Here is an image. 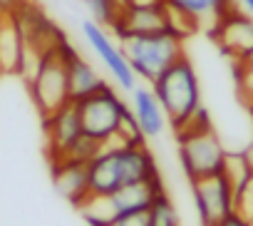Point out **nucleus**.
<instances>
[{"mask_svg": "<svg viewBox=\"0 0 253 226\" xmlns=\"http://www.w3.org/2000/svg\"><path fill=\"white\" fill-rule=\"evenodd\" d=\"M52 181L57 191L75 206L89 194V172L87 164L82 162H70V159L52 162Z\"/></svg>", "mask_w": 253, "mask_h": 226, "instance_id": "ddd939ff", "label": "nucleus"}, {"mask_svg": "<svg viewBox=\"0 0 253 226\" xmlns=\"http://www.w3.org/2000/svg\"><path fill=\"white\" fill-rule=\"evenodd\" d=\"M174 132H176V147H179V164L189 181L221 174L228 149L221 144L204 104Z\"/></svg>", "mask_w": 253, "mask_h": 226, "instance_id": "f03ea898", "label": "nucleus"}, {"mask_svg": "<svg viewBox=\"0 0 253 226\" xmlns=\"http://www.w3.org/2000/svg\"><path fill=\"white\" fill-rule=\"evenodd\" d=\"M238 8H241V13L253 18V0H238Z\"/></svg>", "mask_w": 253, "mask_h": 226, "instance_id": "393cba45", "label": "nucleus"}, {"mask_svg": "<svg viewBox=\"0 0 253 226\" xmlns=\"http://www.w3.org/2000/svg\"><path fill=\"white\" fill-rule=\"evenodd\" d=\"M119 47L134 70L139 82L152 85L169 65L184 57V38L174 30L159 33H139V35H117Z\"/></svg>", "mask_w": 253, "mask_h": 226, "instance_id": "7ed1b4c3", "label": "nucleus"}, {"mask_svg": "<svg viewBox=\"0 0 253 226\" xmlns=\"http://www.w3.org/2000/svg\"><path fill=\"white\" fill-rule=\"evenodd\" d=\"M213 40L218 43V47L236 62L243 60L248 52H253V18L233 10L228 15H223L213 28Z\"/></svg>", "mask_w": 253, "mask_h": 226, "instance_id": "9b49d317", "label": "nucleus"}, {"mask_svg": "<svg viewBox=\"0 0 253 226\" xmlns=\"http://www.w3.org/2000/svg\"><path fill=\"white\" fill-rule=\"evenodd\" d=\"M80 112V125L82 132L92 139H97L102 147L117 139L119 125L129 112V102H126L117 87L104 85L94 94L75 102Z\"/></svg>", "mask_w": 253, "mask_h": 226, "instance_id": "423d86ee", "label": "nucleus"}, {"mask_svg": "<svg viewBox=\"0 0 253 226\" xmlns=\"http://www.w3.org/2000/svg\"><path fill=\"white\" fill-rule=\"evenodd\" d=\"M164 109L169 125L176 130L181 127L194 112L201 107V87L199 75L191 65V60L184 55L174 65H169L152 85H149Z\"/></svg>", "mask_w": 253, "mask_h": 226, "instance_id": "20e7f679", "label": "nucleus"}, {"mask_svg": "<svg viewBox=\"0 0 253 226\" xmlns=\"http://www.w3.org/2000/svg\"><path fill=\"white\" fill-rule=\"evenodd\" d=\"M25 0H0V15H8V13H15Z\"/></svg>", "mask_w": 253, "mask_h": 226, "instance_id": "5701e85b", "label": "nucleus"}, {"mask_svg": "<svg viewBox=\"0 0 253 226\" xmlns=\"http://www.w3.org/2000/svg\"><path fill=\"white\" fill-rule=\"evenodd\" d=\"M236 214L246 221H253V174L246 179L241 189H236Z\"/></svg>", "mask_w": 253, "mask_h": 226, "instance_id": "412c9836", "label": "nucleus"}, {"mask_svg": "<svg viewBox=\"0 0 253 226\" xmlns=\"http://www.w3.org/2000/svg\"><path fill=\"white\" fill-rule=\"evenodd\" d=\"M129 94H132L129 109H132V115H134V120H137V125H139V130H142V135H144V139L159 137V135L167 130L169 120H167V115H164V109H162V104H159L154 90H152L149 85H139V82H137V87H134Z\"/></svg>", "mask_w": 253, "mask_h": 226, "instance_id": "f8f14e48", "label": "nucleus"}, {"mask_svg": "<svg viewBox=\"0 0 253 226\" xmlns=\"http://www.w3.org/2000/svg\"><path fill=\"white\" fill-rule=\"evenodd\" d=\"M109 226H149V209L147 211H134V214H124Z\"/></svg>", "mask_w": 253, "mask_h": 226, "instance_id": "4be33fe9", "label": "nucleus"}, {"mask_svg": "<svg viewBox=\"0 0 253 226\" xmlns=\"http://www.w3.org/2000/svg\"><path fill=\"white\" fill-rule=\"evenodd\" d=\"M164 3L176 8L179 13L189 15L199 28L204 23H209V28H213L223 15L238 10V0H164Z\"/></svg>", "mask_w": 253, "mask_h": 226, "instance_id": "dca6fc26", "label": "nucleus"}, {"mask_svg": "<svg viewBox=\"0 0 253 226\" xmlns=\"http://www.w3.org/2000/svg\"><path fill=\"white\" fill-rule=\"evenodd\" d=\"M23 55L25 43L15 13L0 15V72H20Z\"/></svg>", "mask_w": 253, "mask_h": 226, "instance_id": "4468645a", "label": "nucleus"}, {"mask_svg": "<svg viewBox=\"0 0 253 226\" xmlns=\"http://www.w3.org/2000/svg\"><path fill=\"white\" fill-rule=\"evenodd\" d=\"M241 152H243V157H246V162H248V167L253 169V142H251V144H248L246 149H241Z\"/></svg>", "mask_w": 253, "mask_h": 226, "instance_id": "a878e982", "label": "nucleus"}, {"mask_svg": "<svg viewBox=\"0 0 253 226\" xmlns=\"http://www.w3.org/2000/svg\"><path fill=\"white\" fill-rule=\"evenodd\" d=\"M149 226H179L176 206L171 204L167 191L162 196H157L154 204L149 206Z\"/></svg>", "mask_w": 253, "mask_h": 226, "instance_id": "6ab92c4d", "label": "nucleus"}, {"mask_svg": "<svg viewBox=\"0 0 253 226\" xmlns=\"http://www.w3.org/2000/svg\"><path fill=\"white\" fill-rule=\"evenodd\" d=\"M248 226H253V221H248Z\"/></svg>", "mask_w": 253, "mask_h": 226, "instance_id": "bb28decb", "label": "nucleus"}, {"mask_svg": "<svg viewBox=\"0 0 253 226\" xmlns=\"http://www.w3.org/2000/svg\"><path fill=\"white\" fill-rule=\"evenodd\" d=\"M189 184L201 226H216L231 214H236V191L223 174L201 177Z\"/></svg>", "mask_w": 253, "mask_h": 226, "instance_id": "6e6552de", "label": "nucleus"}, {"mask_svg": "<svg viewBox=\"0 0 253 226\" xmlns=\"http://www.w3.org/2000/svg\"><path fill=\"white\" fill-rule=\"evenodd\" d=\"M80 28H82V38H84V43L92 47L94 57H97V60L104 65V70L112 75L117 90H122V92H132V90L137 87L139 80H137L134 70L129 67V62H126V57H124L119 43L109 35V30L102 28L99 23H94V20H82Z\"/></svg>", "mask_w": 253, "mask_h": 226, "instance_id": "0eeeda50", "label": "nucleus"}, {"mask_svg": "<svg viewBox=\"0 0 253 226\" xmlns=\"http://www.w3.org/2000/svg\"><path fill=\"white\" fill-rule=\"evenodd\" d=\"M42 125H45V137H47L50 164L52 162H60L72 149V144L84 135L82 132V125H80V112H77V104L75 102H67L57 112L42 117Z\"/></svg>", "mask_w": 253, "mask_h": 226, "instance_id": "9d476101", "label": "nucleus"}, {"mask_svg": "<svg viewBox=\"0 0 253 226\" xmlns=\"http://www.w3.org/2000/svg\"><path fill=\"white\" fill-rule=\"evenodd\" d=\"M216 226H248V221H246L243 216H238V214H231L228 219H223V221L216 224Z\"/></svg>", "mask_w": 253, "mask_h": 226, "instance_id": "b1692460", "label": "nucleus"}, {"mask_svg": "<svg viewBox=\"0 0 253 226\" xmlns=\"http://www.w3.org/2000/svg\"><path fill=\"white\" fill-rule=\"evenodd\" d=\"M221 174L228 179V184H231L233 191H236V189H241V186L246 184V179L253 174V169L248 167L243 152H226V159H223V169H221Z\"/></svg>", "mask_w": 253, "mask_h": 226, "instance_id": "a211bd4d", "label": "nucleus"}, {"mask_svg": "<svg viewBox=\"0 0 253 226\" xmlns=\"http://www.w3.org/2000/svg\"><path fill=\"white\" fill-rule=\"evenodd\" d=\"M67 85H70V99L80 102L89 94H94L99 87H104V77L89 65L77 50H72L70 62H67Z\"/></svg>", "mask_w": 253, "mask_h": 226, "instance_id": "2eb2a0df", "label": "nucleus"}, {"mask_svg": "<svg viewBox=\"0 0 253 226\" xmlns=\"http://www.w3.org/2000/svg\"><path fill=\"white\" fill-rule=\"evenodd\" d=\"M159 30H171L169 8L164 0H139V3L126 5L112 28L114 35H139Z\"/></svg>", "mask_w": 253, "mask_h": 226, "instance_id": "1a4fd4ad", "label": "nucleus"}, {"mask_svg": "<svg viewBox=\"0 0 253 226\" xmlns=\"http://www.w3.org/2000/svg\"><path fill=\"white\" fill-rule=\"evenodd\" d=\"M233 70H236V82L243 99L253 107V52H248L243 60H236Z\"/></svg>", "mask_w": 253, "mask_h": 226, "instance_id": "aec40b11", "label": "nucleus"}, {"mask_svg": "<svg viewBox=\"0 0 253 226\" xmlns=\"http://www.w3.org/2000/svg\"><path fill=\"white\" fill-rule=\"evenodd\" d=\"M89 194H114L117 189L162 177L154 154L144 144H104L99 154L87 164Z\"/></svg>", "mask_w": 253, "mask_h": 226, "instance_id": "f257e3e1", "label": "nucleus"}, {"mask_svg": "<svg viewBox=\"0 0 253 226\" xmlns=\"http://www.w3.org/2000/svg\"><path fill=\"white\" fill-rule=\"evenodd\" d=\"M72 45L62 40L55 45L35 67V72L28 77V87L33 94L35 107L40 109V115L47 117L60 107H65L70 99V85H67V62L72 55Z\"/></svg>", "mask_w": 253, "mask_h": 226, "instance_id": "39448f33", "label": "nucleus"}, {"mask_svg": "<svg viewBox=\"0 0 253 226\" xmlns=\"http://www.w3.org/2000/svg\"><path fill=\"white\" fill-rule=\"evenodd\" d=\"M80 3H82V5L87 8V13L92 15L89 20L99 23V25H102V28H107V30H112V28H114V23H117L119 13L124 10L119 0H80Z\"/></svg>", "mask_w": 253, "mask_h": 226, "instance_id": "f3484780", "label": "nucleus"}]
</instances>
